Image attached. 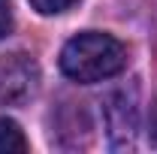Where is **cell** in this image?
<instances>
[{
  "instance_id": "5b68a950",
  "label": "cell",
  "mask_w": 157,
  "mask_h": 154,
  "mask_svg": "<svg viewBox=\"0 0 157 154\" xmlns=\"http://www.w3.org/2000/svg\"><path fill=\"white\" fill-rule=\"evenodd\" d=\"M78 0H30V6L36 9L39 15H60L67 9H73Z\"/></svg>"
},
{
  "instance_id": "277c9868",
  "label": "cell",
  "mask_w": 157,
  "mask_h": 154,
  "mask_svg": "<svg viewBox=\"0 0 157 154\" xmlns=\"http://www.w3.org/2000/svg\"><path fill=\"white\" fill-rule=\"evenodd\" d=\"M27 151V136L12 118H0V154Z\"/></svg>"
},
{
  "instance_id": "52a82bcc",
  "label": "cell",
  "mask_w": 157,
  "mask_h": 154,
  "mask_svg": "<svg viewBox=\"0 0 157 154\" xmlns=\"http://www.w3.org/2000/svg\"><path fill=\"white\" fill-rule=\"evenodd\" d=\"M151 142L157 145V106H154V115H151Z\"/></svg>"
},
{
  "instance_id": "8992f818",
  "label": "cell",
  "mask_w": 157,
  "mask_h": 154,
  "mask_svg": "<svg viewBox=\"0 0 157 154\" xmlns=\"http://www.w3.org/2000/svg\"><path fill=\"white\" fill-rule=\"evenodd\" d=\"M12 30V6L9 0H0V39Z\"/></svg>"
},
{
  "instance_id": "3957f363",
  "label": "cell",
  "mask_w": 157,
  "mask_h": 154,
  "mask_svg": "<svg viewBox=\"0 0 157 154\" xmlns=\"http://www.w3.org/2000/svg\"><path fill=\"white\" fill-rule=\"evenodd\" d=\"M39 70L27 55H9L0 60V103L15 106L36 94Z\"/></svg>"
},
{
  "instance_id": "7a4b0ae2",
  "label": "cell",
  "mask_w": 157,
  "mask_h": 154,
  "mask_svg": "<svg viewBox=\"0 0 157 154\" xmlns=\"http://www.w3.org/2000/svg\"><path fill=\"white\" fill-rule=\"evenodd\" d=\"M103 124L109 133V145L115 151H130L139 133V100L136 91L118 88L103 100Z\"/></svg>"
},
{
  "instance_id": "6da1fadb",
  "label": "cell",
  "mask_w": 157,
  "mask_h": 154,
  "mask_svg": "<svg viewBox=\"0 0 157 154\" xmlns=\"http://www.w3.org/2000/svg\"><path fill=\"white\" fill-rule=\"evenodd\" d=\"M127 67V48L112 33L103 30H85L73 37L60 52V70L63 76L82 85H94L103 79L118 76Z\"/></svg>"
}]
</instances>
